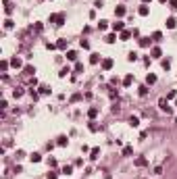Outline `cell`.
I'll return each mask as SVG.
<instances>
[{
	"instance_id": "6da1fadb",
	"label": "cell",
	"mask_w": 177,
	"mask_h": 179,
	"mask_svg": "<svg viewBox=\"0 0 177 179\" xmlns=\"http://www.w3.org/2000/svg\"><path fill=\"white\" fill-rule=\"evenodd\" d=\"M158 108H160L163 113H167V115H171V113H173V108H171V104H169V100H167V98H160V100H158Z\"/></svg>"
},
{
	"instance_id": "7a4b0ae2",
	"label": "cell",
	"mask_w": 177,
	"mask_h": 179,
	"mask_svg": "<svg viewBox=\"0 0 177 179\" xmlns=\"http://www.w3.org/2000/svg\"><path fill=\"white\" fill-rule=\"evenodd\" d=\"M48 21H50V23H54V25H63V23H65V15H63V13H59V15H50V17H48Z\"/></svg>"
},
{
	"instance_id": "3957f363",
	"label": "cell",
	"mask_w": 177,
	"mask_h": 179,
	"mask_svg": "<svg viewBox=\"0 0 177 179\" xmlns=\"http://www.w3.org/2000/svg\"><path fill=\"white\" fill-rule=\"evenodd\" d=\"M102 69H104V71H111V69H113V59H104L102 60Z\"/></svg>"
},
{
	"instance_id": "277c9868",
	"label": "cell",
	"mask_w": 177,
	"mask_h": 179,
	"mask_svg": "<svg viewBox=\"0 0 177 179\" xmlns=\"http://www.w3.org/2000/svg\"><path fill=\"white\" fill-rule=\"evenodd\" d=\"M11 65H13V67H15V69H21V67H23V60L19 59V56H15V59L11 60Z\"/></svg>"
},
{
	"instance_id": "5b68a950",
	"label": "cell",
	"mask_w": 177,
	"mask_h": 179,
	"mask_svg": "<svg viewBox=\"0 0 177 179\" xmlns=\"http://www.w3.org/2000/svg\"><path fill=\"white\" fill-rule=\"evenodd\" d=\"M113 29H115V31H125V23H123V21H117V23H113Z\"/></svg>"
},
{
	"instance_id": "8992f818",
	"label": "cell",
	"mask_w": 177,
	"mask_h": 179,
	"mask_svg": "<svg viewBox=\"0 0 177 179\" xmlns=\"http://www.w3.org/2000/svg\"><path fill=\"white\" fill-rule=\"evenodd\" d=\"M175 25H177L175 17H169V19H167V27H169V29H175Z\"/></svg>"
},
{
	"instance_id": "52a82bcc",
	"label": "cell",
	"mask_w": 177,
	"mask_h": 179,
	"mask_svg": "<svg viewBox=\"0 0 177 179\" xmlns=\"http://www.w3.org/2000/svg\"><path fill=\"white\" fill-rule=\"evenodd\" d=\"M148 160L144 158V156H140V158H136V167H146Z\"/></svg>"
},
{
	"instance_id": "ba28073f",
	"label": "cell",
	"mask_w": 177,
	"mask_h": 179,
	"mask_svg": "<svg viewBox=\"0 0 177 179\" xmlns=\"http://www.w3.org/2000/svg\"><path fill=\"white\" fill-rule=\"evenodd\" d=\"M29 160H31V162H40V160H42V154L33 152V154H29Z\"/></svg>"
},
{
	"instance_id": "9c48e42d",
	"label": "cell",
	"mask_w": 177,
	"mask_h": 179,
	"mask_svg": "<svg viewBox=\"0 0 177 179\" xmlns=\"http://www.w3.org/2000/svg\"><path fill=\"white\" fill-rule=\"evenodd\" d=\"M98 156H100V148H92V152H90V158H92V160H96Z\"/></svg>"
},
{
	"instance_id": "30bf717a",
	"label": "cell",
	"mask_w": 177,
	"mask_h": 179,
	"mask_svg": "<svg viewBox=\"0 0 177 179\" xmlns=\"http://www.w3.org/2000/svg\"><path fill=\"white\" fill-rule=\"evenodd\" d=\"M115 15H117V17H123V15H125V6H123V4H119L117 8H115Z\"/></svg>"
},
{
	"instance_id": "8fae6325",
	"label": "cell",
	"mask_w": 177,
	"mask_h": 179,
	"mask_svg": "<svg viewBox=\"0 0 177 179\" xmlns=\"http://www.w3.org/2000/svg\"><path fill=\"white\" fill-rule=\"evenodd\" d=\"M138 13H140V15H142V17H148V13H150V8H148L146 4H142V6H140V10H138Z\"/></svg>"
},
{
	"instance_id": "7c38bea8",
	"label": "cell",
	"mask_w": 177,
	"mask_h": 179,
	"mask_svg": "<svg viewBox=\"0 0 177 179\" xmlns=\"http://www.w3.org/2000/svg\"><path fill=\"white\" fill-rule=\"evenodd\" d=\"M56 144H59V146H67V144H69V138H67V135H59V142H56Z\"/></svg>"
},
{
	"instance_id": "4fadbf2b",
	"label": "cell",
	"mask_w": 177,
	"mask_h": 179,
	"mask_svg": "<svg viewBox=\"0 0 177 179\" xmlns=\"http://www.w3.org/2000/svg\"><path fill=\"white\" fill-rule=\"evenodd\" d=\"M88 129H90V131H92V133H96V131H98V129H100V127H98V123H94V121H90Z\"/></svg>"
},
{
	"instance_id": "5bb4252c",
	"label": "cell",
	"mask_w": 177,
	"mask_h": 179,
	"mask_svg": "<svg viewBox=\"0 0 177 179\" xmlns=\"http://www.w3.org/2000/svg\"><path fill=\"white\" fill-rule=\"evenodd\" d=\"M146 83H148V86H152V83H156V75H152V73H148V77H146Z\"/></svg>"
},
{
	"instance_id": "9a60e30c",
	"label": "cell",
	"mask_w": 177,
	"mask_h": 179,
	"mask_svg": "<svg viewBox=\"0 0 177 179\" xmlns=\"http://www.w3.org/2000/svg\"><path fill=\"white\" fill-rule=\"evenodd\" d=\"M140 46L142 48H148L150 46V38H140Z\"/></svg>"
},
{
	"instance_id": "2e32d148",
	"label": "cell",
	"mask_w": 177,
	"mask_h": 179,
	"mask_svg": "<svg viewBox=\"0 0 177 179\" xmlns=\"http://www.w3.org/2000/svg\"><path fill=\"white\" fill-rule=\"evenodd\" d=\"M90 62H92V65H98V62H100V54H96V52H94V54L90 56Z\"/></svg>"
},
{
	"instance_id": "e0dca14e",
	"label": "cell",
	"mask_w": 177,
	"mask_h": 179,
	"mask_svg": "<svg viewBox=\"0 0 177 179\" xmlns=\"http://www.w3.org/2000/svg\"><path fill=\"white\" fill-rule=\"evenodd\" d=\"M60 173H63V175H71V173H73V167H71V165H67V167H63V171H60Z\"/></svg>"
},
{
	"instance_id": "ac0fdd59",
	"label": "cell",
	"mask_w": 177,
	"mask_h": 179,
	"mask_svg": "<svg viewBox=\"0 0 177 179\" xmlns=\"http://www.w3.org/2000/svg\"><path fill=\"white\" fill-rule=\"evenodd\" d=\"M13 96H15V98H21V96H23V88H15L13 90Z\"/></svg>"
},
{
	"instance_id": "d6986e66",
	"label": "cell",
	"mask_w": 177,
	"mask_h": 179,
	"mask_svg": "<svg viewBox=\"0 0 177 179\" xmlns=\"http://www.w3.org/2000/svg\"><path fill=\"white\" fill-rule=\"evenodd\" d=\"M129 125H131V127H138V125H140V119H138V117H129Z\"/></svg>"
},
{
	"instance_id": "ffe728a7",
	"label": "cell",
	"mask_w": 177,
	"mask_h": 179,
	"mask_svg": "<svg viewBox=\"0 0 177 179\" xmlns=\"http://www.w3.org/2000/svg\"><path fill=\"white\" fill-rule=\"evenodd\" d=\"M4 10H6V15H11V13H13V6H11V2H8V0H4Z\"/></svg>"
},
{
	"instance_id": "44dd1931",
	"label": "cell",
	"mask_w": 177,
	"mask_h": 179,
	"mask_svg": "<svg viewBox=\"0 0 177 179\" xmlns=\"http://www.w3.org/2000/svg\"><path fill=\"white\" fill-rule=\"evenodd\" d=\"M133 83V75H127L125 79H123V86H131Z\"/></svg>"
},
{
	"instance_id": "7402d4cb",
	"label": "cell",
	"mask_w": 177,
	"mask_h": 179,
	"mask_svg": "<svg viewBox=\"0 0 177 179\" xmlns=\"http://www.w3.org/2000/svg\"><path fill=\"white\" fill-rule=\"evenodd\" d=\"M106 27H108V21H98V29L100 31H104Z\"/></svg>"
},
{
	"instance_id": "603a6c76",
	"label": "cell",
	"mask_w": 177,
	"mask_h": 179,
	"mask_svg": "<svg viewBox=\"0 0 177 179\" xmlns=\"http://www.w3.org/2000/svg\"><path fill=\"white\" fill-rule=\"evenodd\" d=\"M67 59H69V60H75V59H77V52H75V50H69V52H67Z\"/></svg>"
},
{
	"instance_id": "cb8c5ba5",
	"label": "cell",
	"mask_w": 177,
	"mask_h": 179,
	"mask_svg": "<svg viewBox=\"0 0 177 179\" xmlns=\"http://www.w3.org/2000/svg\"><path fill=\"white\" fill-rule=\"evenodd\" d=\"M127 60H129V62L138 60V52H129V54H127Z\"/></svg>"
},
{
	"instance_id": "d4e9b609",
	"label": "cell",
	"mask_w": 177,
	"mask_h": 179,
	"mask_svg": "<svg viewBox=\"0 0 177 179\" xmlns=\"http://www.w3.org/2000/svg\"><path fill=\"white\" fill-rule=\"evenodd\" d=\"M131 38V31H121V40L125 42V40H129Z\"/></svg>"
},
{
	"instance_id": "484cf974",
	"label": "cell",
	"mask_w": 177,
	"mask_h": 179,
	"mask_svg": "<svg viewBox=\"0 0 177 179\" xmlns=\"http://www.w3.org/2000/svg\"><path fill=\"white\" fill-rule=\"evenodd\" d=\"M160 38H163L160 31H154V33H152V40H154V42H160Z\"/></svg>"
},
{
	"instance_id": "4316f807",
	"label": "cell",
	"mask_w": 177,
	"mask_h": 179,
	"mask_svg": "<svg viewBox=\"0 0 177 179\" xmlns=\"http://www.w3.org/2000/svg\"><path fill=\"white\" fill-rule=\"evenodd\" d=\"M104 40H106V42H108V44H113V42H115V40H117V35H115V33H108V35H106V38H104Z\"/></svg>"
},
{
	"instance_id": "83f0119b",
	"label": "cell",
	"mask_w": 177,
	"mask_h": 179,
	"mask_svg": "<svg viewBox=\"0 0 177 179\" xmlns=\"http://www.w3.org/2000/svg\"><path fill=\"white\" fill-rule=\"evenodd\" d=\"M96 115H98V108H90V110H88V117H90V119H94Z\"/></svg>"
},
{
	"instance_id": "f1b7e54d",
	"label": "cell",
	"mask_w": 177,
	"mask_h": 179,
	"mask_svg": "<svg viewBox=\"0 0 177 179\" xmlns=\"http://www.w3.org/2000/svg\"><path fill=\"white\" fill-rule=\"evenodd\" d=\"M23 73H25V75H33V73H35V69H33V67H25V69H23Z\"/></svg>"
},
{
	"instance_id": "f546056e",
	"label": "cell",
	"mask_w": 177,
	"mask_h": 179,
	"mask_svg": "<svg viewBox=\"0 0 177 179\" xmlns=\"http://www.w3.org/2000/svg\"><path fill=\"white\" fill-rule=\"evenodd\" d=\"M131 152H133V148H131V146H125V148H123V156H129Z\"/></svg>"
},
{
	"instance_id": "4dcf8cb0",
	"label": "cell",
	"mask_w": 177,
	"mask_h": 179,
	"mask_svg": "<svg viewBox=\"0 0 177 179\" xmlns=\"http://www.w3.org/2000/svg\"><path fill=\"white\" fill-rule=\"evenodd\" d=\"M160 54H163V52H160V48H152V56H154V59H158Z\"/></svg>"
},
{
	"instance_id": "1f68e13d",
	"label": "cell",
	"mask_w": 177,
	"mask_h": 179,
	"mask_svg": "<svg viewBox=\"0 0 177 179\" xmlns=\"http://www.w3.org/2000/svg\"><path fill=\"white\" fill-rule=\"evenodd\" d=\"M67 73H71V69H69V67H65V69L60 71V73H59V77H67Z\"/></svg>"
},
{
	"instance_id": "d6a6232c",
	"label": "cell",
	"mask_w": 177,
	"mask_h": 179,
	"mask_svg": "<svg viewBox=\"0 0 177 179\" xmlns=\"http://www.w3.org/2000/svg\"><path fill=\"white\" fill-rule=\"evenodd\" d=\"M79 46H81L84 50H88V48H90V42H88V40H81V42H79Z\"/></svg>"
},
{
	"instance_id": "836d02e7",
	"label": "cell",
	"mask_w": 177,
	"mask_h": 179,
	"mask_svg": "<svg viewBox=\"0 0 177 179\" xmlns=\"http://www.w3.org/2000/svg\"><path fill=\"white\" fill-rule=\"evenodd\" d=\"M175 96H177L175 90H169V94H167V100H171V98H175Z\"/></svg>"
},
{
	"instance_id": "e575fe53",
	"label": "cell",
	"mask_w": 177,
	"mask_h": 179,
	"mask_svg": "<svg viewBox=\"0 0 177 179\" xmlns=\"http://www.w3.org/2000/svg\"><path fill=\"white\" fill-rule=\"evenodd\" d=\"M56 48H60V50H65V48H67V42H65V40H60L59 44H56Z\"/></svg>"
},
{
	"instance_id": "d590c367",
	"label": "cell",
	"mask_w": 177,
	"mask_h": 179,
	"mask_svg": "<svg viewBox=\"0 0 177 179\" xmlns=\"http://www.w3.org/2000/svg\"><path fill=\"white\" fill-rule=\"evenodd\" d=\"M29 96L33 98V100H38V98H40V94H38V92H33V88L29 90Z\"/></svg>"
},
{
	"instance_id": "8d00e7d4",
	"label": "cell",
	"mask_w": 177,
	"mask_h": 179,
	"mask_svg": "<svg viewBox=\"0 0 177 179\" xmlns=\"http://www.w3.org/2000/svg\"><path fill=\"white\" fill-rule=\"evenodd\" d=\"M148 94V88L146 86H140V96H146Z\"/></svg>"
},
{
	"instance_id": "74e56055",
	"label": "cell",
	"mask_w": 177,
	"mask_h": 179,
	"mask_svg": "<svg viewBox=\"0 0 177 179\" xmlns=\"http://www.w3.org/2000/svg\"><path fill=\"white\" fill-rule=\"evenodd\" d=\"M163 69L169 71V69H171V62H169V60H163Z\"/></svg>"
},
{
	"instance_id": "f35d334b",
	"label": "cell",
	"mask_w": 177,
	"mask_h": 179,
	"mask_svg": "<svg viewBox=\"0 0 177 179\" xmlns=\"http://www.w3.org/2000/svg\"><path fill=\"white\" fill-rule=\"evenodd\" d=\"M81 71H84V65L77 62V65H75V73H81Z\"/></svg>"
},
{
	"instance_id": "ab89813d",
	"label": "cell",
	"mask_w": 177,
	"mask_h": 179,
	"mask_svg": "<svg viewBox=\"0 0 177 179\" xmlns=\"http://www.w3.org/2000/svg\"><path fill=\"white\" fill-rule=\"evenodd\" d=\"M40 92H42V94H50V88H48V86H42Z\"/></svg>"
},
{
	"instance_id": "60d3db41",
	"label": "cell",
	"mask_w": 177,
	"mask_h": 179,
	"mask_svg": "<svg viewBox=\"0 0 177 179\" xmlns=\"http://www.w3.org/2000/svg\"><path fill=\"white\" fill-rule=\"evenodd\" d=\"M4 27H6V29H11V27H13V21H11V19H6V21H4Z\"/></svg>"
},
{
	"instance_id": "b9f144b4",
	"label": "cell",
	"mask_w": 177,
	"mask_h": 179,
	"mask_svg": "<svg viewBox=\"0 0 177 179\" xmlns=\"http://www.w3.org/2000/svg\"><path fill=\"white\" fill-rule=\"evenodd\" d=\"M154 175H163V167H154Z\"/></svg>"
},
{
	"instance_id": "7bdbcfd3",
	"label": "cell",
	"mask_w": 177,
	"mask_h": 179,
	"mask_svg": "<svg viewBox=\"0 0 177 179\" xmlns=\"http://www.w3.org/2000/svg\"><path fill=\"white\" fill-rule=\"evenodd\" d=\"M46 177H48V179H56V177H59V175H56V173H54V171H52V173H48V175H46Z\"/></svg>"
},
{
	"instance_id": "ee69618b",
	"label": "cell",
	"mask_w": 177,
	"mask_h": 179,
	"mask_svg": "<svg viewBox=\"0 0 177 179\" xmlns=\"http://www.w3.org/2000/svg\"><path fill=\"white\" fill-rule=\"evenodd\" d=\"M171 2V8H177V0H169Z\"/></svg>"
},
{
	"instance_id": "f6af8a7d",
	"label": "cell",
	"mask_w": 177,
	"mask_h": 179,
	"mask_svg": "<svg viewBox=\"0 0 177 179\" xmlns=\"http://www.w3.org/2000/svg\"><path fill=\"white\" fill-rule=\"evenodd\" d=\"M160 2H163V4H165V2H167V0H160Z\"/></svg>"
},
{
	"instance_id": "bcb514c9",
	"label": "cell",
	"mask_w": 177,
	"mask_h": 179,
	"mask_svg": "<svg viewBox=\"0 0 177 179\" xmlns=\"http://www.w3.org/2000/svg\"><path fill=\"white\" fill-rule=\"evenodd\" d=\"M146 2H150V0H144V4H146Z\"/></svg>"
}]
</instances>
